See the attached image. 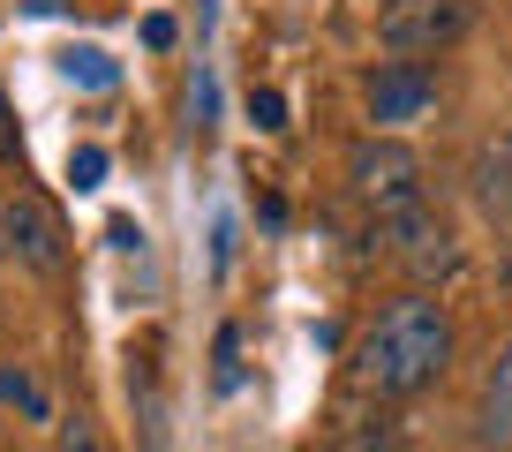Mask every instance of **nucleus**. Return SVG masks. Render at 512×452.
I'll use <instances>...</instances> for the list:
<instances>
[{"instance_id": "nucleus-9", "label": "nucleus", "mask_w": 512, "mask_h": 452, "mask_svg": "<svg viewBox=\"0 0 512 452\" xmlns=\"http://www.w3.org/2000/svg\"><path fill=\"white\" fill-rule=\"evenodd\" d=\"M475 196L490 211H512V144L505 151H482V181H475Z\"/></svg>"}, {"instance_id": "nucleus-2", "label": "nucleus", "mask_w": 512, "mask_h": 452, "mask_svg": "<svg viewBox=\"0 0 512 452\" xmlns=\"http://www.w3.org/2000/svg\"><path fill=\"white\" fill-rule=\"evenodd\" d=\"M347 189L362 196L369 211H400V204H422V159L415 144H400V136H362V144L347 151Z\"/></svg>"}, {"instance_id": "nucleus-18", "label": "nucleus", "mask_w": 512, "mask_h": 452, "mask_svg": "<svg viewBox=\"0 0 512 452\" xmlns=\"http://www.w3.org/2000/svg\"><path fill=\"white\" fill-rule=\"evenodd\" d=\"M61 8H76V0H31V16H61Z\"/></svg>"}, {"instance_id": "nucleus-8", "label": "nucleus", "mask_w": 512, "mask_h": 452, "mask_svg": "<svg viewBox=\"0 0 512 452\" xmlns=\"http://www.w3.org/2000/svg\"><path fill=\"white\" fill-rule=\"evenodd\" d=\"M0 407H16L23 422H46V385L23 362H0Z\"/></svg>"}, {"instance_id": "nucleus-3", "label": "nucleus", "mask_w": 512, "mask_h": 452, "mask_svg": "<svg viewBox=\"0 0 512 452\" xmlns=\"http://www.w3.org/2000/svg\"><path fill=\"white\" fill-rule=\"evenodd\" d=\"M0 257H16L23 272H46V279L68 264V234L38 189H0Z\"/></svg>"}, {"instance_id": "nucleus-13", "label": "nucleus", "mask_w": 512, "mask_h": 452, "mask_svg": "<svg viewBox=\"0 0 512 452\" xmlns=\"http://www.w3.org/2000/svg\"><path fill=\"white\" fill-rule=\"evenodd\" d=\"M249 121H256V129H287V98H279V91H256L249 98Z\"/></svg>"}, {"instance_id": "nucleus-1", "label": "nucleus", "mask_w": 512, "mask_h": 452, "mask_svg": "<svg viewBox=\"0 0 512 452\" xmlns=\"http://www.w3.org/2000/svg\"><path fill=\"white\" fill-rule=\"evenodd\" d=\"M452 362V317L445 302H430L422 287L392 294V302L369 317V332L354 339V392H369V400H407V392H422L430 377H445Z\"/></svg>"}, {"instance_id": "nucleus-15", "label": "nucleus", "mask_w": 512, "mask_h": 452, "mask_svg": "<svg viewBox=\"0 0 512 452\" xmlns=\"http://www.w3.org/2000/svg\"><path fill=\"white\" fill-rule=\"evenodd\" d=\"M61 452H106V437H98L91 422H68V430H61Z\"/></svg>"}, {"instance_id": "nucleus-4", "label": "nucleus", "mask_w": 512, "mask_h": 452, "mask_svg": "<svg viewBox=\"0 0 512 452\" xmlns=\"http://www.w3.org/2000/svg\"><path fill=\"white\" fill-rule=\"evenodd\" d=\"M369 242H384V257H400L415 279H452V272H460V242H452V226L437 219L430 204H400V211H384Z\"/></svg>"}, {"instance_id": "nucleus-7", "label": "nucleus", "mask_w": 512, "mask_h": 452, "mask_svg": "<svg viewBox=\"0 0 512 452\" xmlns=\"http://www.w3.org/2000/svg\"><path fill=\"white\" fill-rule=\"evenodd\" d=\"M475 445H482V452H512V339L490 355V377H482V400H475Z\"/></svg>"}, {"instance_id": "nucleus-6", "label": "nucleus", "mask_w": 512, "mask_h": 452, "mask_svg": "<svg viewBox=\"0 0 512 452\" xmlns=\"http://www.w3.org/2000/svg\"><path fill=\"white\" fill-rule=\"evenodd\" d=\"M430 98H437V76H430V61H384L377 76H369V121L400 129V121L430 113Z\"/></svg>"}, {"instance_id": "nucleus-17", "label": "nucleus", "mask_w": 512, "mask_h": 452, "mask_svg": "<svg viewBox=\"0 0 512 452\" xmlns=\"http://www.w3.org/2000/svg\"><path fill=\"white\" fill-rule=\"evenodd\" d=\"M497 287L512 294V242H505V257H497Z\"/></svg>"}, {"instance_id": "nucleus-14", "label": "nucleus", "mask_w": 512, "mask_h": 452, "mask_svg": "<svg viewBox=\"0 0 512 452\" xmlns=\"http://www.w3.org/2000/svg\"><path fill=\"white\" fill-rule=\"evenodd\" d=\"M0 159H23V136H16V106L0 91Z\"/></svg>"}, {"instance_id": "nucleus-11", "label": "nucleus", "mask_w": 512, "mask_h": 452, "mask_svg": "<svg viewBox=\"0 0 512 452\" xmlns=\"http://www.w3.org/2000/svg\"><path fill=\"white\" fill-rule=\"evenodd\" d=\"M211 385H219V392L241 385V332H234V324L219 332V370H211Z\"/></svg>"}, {"instance_id": "nucleus-12", "label": "nucleus", "mask_w": 512, "mask_h": 452, "mask_svg": "<svg viewBox=\"0 0 512 452\" xmlns=\"http://www.w3.org/2000/svg\"><path fill=\"white\" fill-rule=\"evenodd\" d=\"M68 181H76V189H98V181H106V151H98V144L68 151Z\"/></svg>"}, {"instance_id": "nucleus-16", "label": "nucleus", "mask_w": 512, "mask_h": 452, "mask_svg": "<svg viewBox=\"0 0 512 452\" xmlns=\"http://www.w3.org/2000/svg\"><path fill=\"white\" fill-rule=\"evenodd\" d=\"M144 46H174V16H144Z\"/></svg>"}, {"instance_id": "nucleus-5", "label": "nucleus", "mask_w": 512, "mask_h": 452, "mask_svg": "<svg viewBox=\"0 0 512 452\" xmlns=\"http://www.w3.org/2000/svg\"><path fill=\"white\" fill-rule=\"evenodd\" d=\"M467 23H475V0H384L377 38L400 53V61H422V53L460 46Z\"/></svg>"}, {"instance_id": "nucleus-10", "label": "nucleus", "mask_w": 512, "mask_h": 452, "mask_svg": "<svg viewBox=\"0 0 512 452\" xmlns=\"http://www.w3.org/2000/svg\"><path fill=\"white\" fill-rule=\"evenodd\" d=\"M61 68H68V83H91V91H106V83H113V61H106V53H91V46L61 53Z\"/></svg>"}]
</instances>
